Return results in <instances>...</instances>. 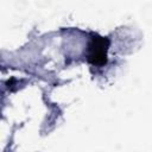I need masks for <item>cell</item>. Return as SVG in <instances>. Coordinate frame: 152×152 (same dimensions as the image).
Instances as JSON below:
<instances>
[{
  "label": "cell",
  "instance_id": "cell-1",
  "mask_svg": "<svg viewBox=\"0 0 152 152\" xmlns=\"http://www.w3.org/2000/svg\"><path fill=\"white\" fill-rule=\"evenodd\" d=\"M106 52H107V40L101 37H94L89 44L88 59L94 65H102L106 63Z\"/></svg>",
  "mask_w": 152,
  "mask_h": 152
}]
</instances>
